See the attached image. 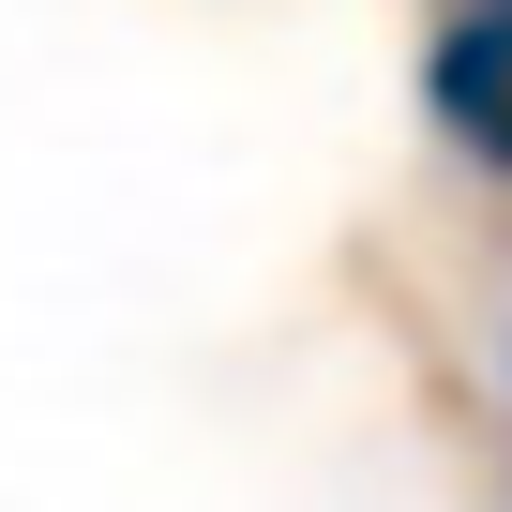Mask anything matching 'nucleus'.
<instances>
[{
	"instance_id": "1",
	"label": "nucleus",
	"mask_w": 512,
	"mask_h": 512,
	"mask_svg": "<svg viewBox=\"0 0 512 512\" xmlns=\"http://www.w3.org/2000/svg\"><path fill=\"white\" fill-rule=\"evenodd\" d=\"M422 121H437L482 181H512V0L437 16V46H422Z\"/></svg>"
},
{
	"instance_id": "2",
	"label": "nucleus",
	"mask_w": 512,
	"mask_h": 512,
	"mask_svg": "<svg viewBox=\"0 0 512 512\" xmlns=\"http://www.w3.org/2000/svg\"><path fill=\"white\" fill-rule=\"evenodd\" d=\"M497 407H512V317H497Z\"/></svg>"
},
{
	"instance_id": "3",
	"label": "nucleus",
	"mask_w": 512,
	"mask_h": 512,
	"mask_svg": "<svg viewBox=\"0 0 512 512\" xmlns=\"http://www.w3.org/2000/svg\"><path fill=\"white\" fill-rule=\"evenodd\" d=\"M452 16H467V0H452Z\"/></svg>"
}]
</instances>
